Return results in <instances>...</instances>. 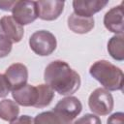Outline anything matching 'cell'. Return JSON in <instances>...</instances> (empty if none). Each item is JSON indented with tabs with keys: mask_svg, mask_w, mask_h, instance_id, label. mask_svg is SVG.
Listing matches in <instances>:
<instances>
[{
	"mask_svg": "<svg viewBox=\"0 0 124 124\" xmlns=\"http://www.w3.org/2000/svg\"><path fill=\"white\" fill-rule=\"evenodd\" d=\"M44 79L53 91L63 96L74 94L81 83L79 75L62 60L52 61L46 67Z\"/></svg>",
	"mask_w": 124,
	"mask_h": 124,
	"instance_id": "obj_1",
	"label": "cell"
},
{
	"mask_svg": "<svg viewBox=\"0 0 124 124\" xmlns=\"http://www.w3.org/2000/svg\"><path fill=\"white\" fill-rule=\"evenodd\" d=\"M90 76L98 80L108 91H117L123 88V72L108 60H98L89 69Z\"/></svg>",
	"mask_w": 124,
	"mask_h": 124,
	"instance_id": "obj_2",
	"label": "cell"
},
{
	"mask_svg": "<svg viewBox=\"0 0 124 124\" xmlns=\"http://www.w3.org/2000/svg\"><path fill=\"white\" fill-rule=\"evenodd\" d=\"M29 46L34 53L40 56L50 55L56 48L57 42L55 36L47 30L34 32L29 38Z\"/></svg>",
	"mask_w": 124,
	"mask_h": 124,
	"instance_id": "obj_3",
	"label": "cell"
},
{
	"mask_svg": "<svg viewBox=\"0 0 124 124\" xmlns=\"http://www.w3.org/2000/svg\"><path fill=\"white\" fill-rule=\"evenodd\" d=\"M113 97L105 88H96L88 98L90 110L96 115H108L113 109Z\"/></svg>",
	"mask_w": 124,
	"mask_h": 124,
	"instance_id": "obj_4",
	"label": "cell"
},
{
	"mask_svg": "<svg viewBox=\"0 0 124 124\" xmlns=\"http://www.w3.org/2000/svg\"><path fill=\"white\" fill-rule=\"evenodd\" d=\"M12 13L14 19L21 26L30 24L38 17L36 1L16 0Z\"/></svg>",
	"mask_w": 124,
	"mask_h": 124,
	"instance_id": "obj_5",
	"label": "cell"
},
{
	"mask_svg": "<svg viewBox=\"0 0 124 124\" xmlns=\"http://www.w3.org/2000/svg\"><path fill=\"white\" fill-rule=\"evenodd\" d=\"M38 17L43 20L51 21L59 17L64 10V1L58 0H40L36 1Z\"/></svg>",
	"mask_w": 124,
	"mask_h": 124,
	"instance_id": "obj_6",
	"label": "cell"
},
{
	"mask_svg": "<svg viewBox=\"0 0 124 124\" xmlns=\"http://www.w3.org/2000/svg\"><path fill=\"white\" fill-rule=\"evenodd\" d=\"M5 77L9 82L11 91L16 90L27 83L28 70L24 64L14 63L8 67L5 72Z\"/></svg>",
	"mask_w": 124,
	"mask_h": 124,
	"instance_id": "obj_7",
	"label": "cell"
},
{
	"mask_svg": "<svg viewBox=\"0 0 124 124\" xmlns=\"http://www.w3.org/2000/svg\"><path fill=\"white\" fill-rule=\"evenodd\" d=\"M0 34L12 43H18L23 37L24 29L12 16H4L0 18Z\"/></svg>",
	"mask_w": 124,
	"mask_h": 124,
	"instance_id": "obj_8",
	"label": "cell"
},
{
	"mask_svg": "<svg viewBox=\"0 0 124 124\" xmlns=\"http://www.w3.org/2000/svg\"><path fill=\"white\" fill-rule=\"evenodd\" d=\"M12 96L17 105H20L22 107L36 108L39 97V90L37 86L26 83L22 87L16 90H13Z\"/></svg>",
	"mask_w": 124,
	"mask_h": 124,
	"instance_id": "obj_9",
	"label": "cell"
},
{
	"mask_svg": "<svg viewBox=\"0 0 124 124\" xmlns=\"http://www.w3.org/2000/svg\"><path fill=\"white\" fill-rule=\"evenodd\" d=\"M104 25L108 31L116 35H123L124 21L122 4L111 8L106 13L104 16Z\"/></svg>",
	"mask_w": 124,
	"mask_h": 124,
	"instance_id": "obj_10",
	"label": "cell"
},
{
	"mask_svg": "<svg viewBox=\"0 0 124 124\" xmlns=\"http://www.w3.org/2000/svg\"><path fill=\"white\" fill-rule=\"evenodd\" d=\"M108 3V0H74V13L80 16L92 17L94 14L103 10Z\"/></svg>",
	"mask_w": 124,
	"mask_h": 124,
	"instance_id": "obj_11",
	"label": "cell"
},
{
	"mask_svg": "<svg viewBox=\"0 0 124 124\" xmlns=\"http://www.w3.org/2000/svg\"><path fill=\"white\" fill-rule=\"evenodd\" d=\"M81 109V102L74 96H68L63 98L62 100H59V102L53 108V110L61 113L72 121L80 113Z\"/></svg>",
	"mask_w": 124,
	"mask_h": 124,
	"instance_id": "obj_12",
	"label": "cell"
},
{
	"mask_svg": "<svg viewBox=\"0 0 124 124\" xmlns=\"http://www.w3.org/2000/svg\"><path fill=\"white\" fill-rule=\"evenodd\" d=\"M67 23H68V28L74 33L85 34L93 29L95 21L93 17L80 16L73 13L68 17Z\"/></svg>",
	"mask_w": 124,
	"mask_h": 124,
	"instance_id": "obj_13",
	"label": "cell"
},
{
	"mask_svg": "<svg viewBox=\"0 0 124 124\" xmlns=\"http://www.w3.org/2000/svg\"><path fill=\"white\" fill-rule=\"evenodd\" d=\"M34 124H72V120L52 109L37 114L34 118Z\"/></svg>",
	"mask_w": 124,
	"mask_h": 124,
	"instance_id": "obj_14",
	"label": "cell"
},
{
	"mask_svg": "<svg viewBox=\"0 0 124 124\" xmlns=\"http://www.w3.org/2000/svg\"><path fill=\"white\" fill-rule=\"evenodd\" d=\"M19 107L18 105L10 99H4L0 102V118L12 122L18 117Z\"/></svg>",
	"mask_w": 124,
	"mask_h": 124,
	"instance_id": "obj_15",
	"label": "cell"
},
{
	"mask_svg": "<svg viewBox=\"0 0 124 124\" xmlns=\"http://www.w3.org/2000/svg\"><path fill=\"white\" fill-rule=\"evenodd\" d=\"M123 35H114L108 42V51L116 61L124 60V41Z\"/></svg>",
	"mask_w": 124,
	"mask_h": 124,
	"instance_id": "obj_16",
	"label": "cell"
},
{
	"mask_svg": "<svg viewBox=\"0 0 124 124\" xmlns=\"http://www.w3.org/2000/svg\"><path fill=\"white\" fill-rule=\"evenodd\" d=\"M39 90L38 102L36 105L37 108H43L47 107L54 98V91L46 84H39L37 85Z\"/></svg>",
	"mask_w": 124,
	"mask_h": 124,
	"instance_id": "obj_17",
	"label": "cell"
},
{
	"mask_svg": "<svg viewBox=\"0 0 124 124\" xmlns=\"http://www.w3.org/2000/svg\"><path fill=\"white\" fill-rule=\"evenodd\" d=\"M12 45L13 43L9 39L0 34V58L6 57L10 54L12 50Z\"/></svg>",
	"mask_w": 124,
	"mask_h": 124,
	"instance_id": "obj_18",
	"label": "cell"
},
{
	"mask_svg": "<svg viewBox=\"0 0 124 124\" xmlns=\"http://www.w3.org/2000/svg\"><path fill=\"white\" fill-rule=\"evenodd\" d=\"M74 124H102L100 118L93 113H86L83 116L78 118Z\"/></svg>",
	"mask_w": 124,
	"mask_h": 124,
	"instance_id": "obj_19",
	"label": "cell"
},
{
	"mask_svg": "<svg viewBox=\"0 0 124 124\" xmlns=\"http://www.w3.org/2000/svg\"><path fill=\"white\" fill-rule=\"evenodd\" d=\"M10 91H11V88L5 75L0 74V98L6 97Z\"/></svg>",
	"mask_w": 124,
	"mask_h": 124,
	"instance_id": "obj_20",
	"label": "cell"
},
{
	"mask_svg": "<svg viewBox=\"0 0 124 124\" xmlns=\"http://www.w3.org/2000/svg\"><path fill=\"white\" fill-rule=\"evenodd\" d=\"M123 112H115L112 113L107 120V124H123Z\"/></svg>",
	"mask_w": 124,
	"mask_h": 124,
	"instance_id": "obj_21",
	"label": "cell"
},
{
	"mask_svg": "<svg viewBox=\"0 0 124 124\" xmlns=\"http://www.w3.org/2000/svg\"><path fill=\"white\" fill-rule=\"evenodd\" d=\"M10 124H34V119L29 115H21L13 120Z\"/></svg>",
	"mask_w": 124,
	"mask_h": 124,
	"instance_id": "obj_22",
	"label": "cell"
},
{
	"mask_svg": "<svg viewBox=\"0 0 124 124\" xmlns=\"http://www.w3.org/2000/svg\"><path fill=\"white\" fill-rule=\"evenodd\" d=\"M16 0H0V9L6 12L13 10Z\"/></svg>",
	"mask_w": 124,
	"mask_h": 124,
	"instance_id": "obj_23",
	"label": "cell"
}]
</instances>
